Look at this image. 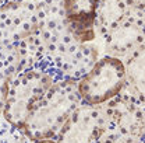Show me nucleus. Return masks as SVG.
Returning <instances> with one entry per match:
<instances>
[{"label":"nucleus","instance_id":"obj_1","mask_svg":"<svg viewBox=\"0 0 145 143\" xmlns=\"http://www.w3.org/2000/svg\"><path fill=\"white\" fill-rule=\"evenodd\" d=\"M74 104L75 98L69 90L59 86L50 87L32 109L22 129L34 140L49 139L59 133L74 111Z\"/></svg>","mask_w":145,"mask_h":143},{"label":"nucleus","instance_id":"obj_4","mask_svg":"<svg viewBox=\"0 0 145 143\" xmlns=\"http://www.w3.org/2000/svg\"><path fill=\"white\" fill-rule=\"evenodd\" d=\"M101 132L99 117L89 105L75 108L59 130L57 143H93Z\"/></svg>","mask_w":145,"mask_h":143},{"label":"nucleus","instance_id":"obj_10","mask_svg":"<svg viewBox=\"0 0 145 143\" xmlns=\"http://www.w3.org/2000/svg\"><path fill=\"white\" fill-rule=\"evenodd\" d=\"M128 3H131L135 7H145V0H128Z\"/></svg>","mask_w":145,"mask_h":143},{"label":"nucleus","instance_id":"obj_8","mask_svg":"<svg viewBox=\"0 0 145 143\" xmlns=\"http://www.w3.org/2000/svg\"><path fill=\"white\" fill-rule=\"evenodd\" d=\"M0 143H18V139L13 130V126L0 122Z\"/></svg>","mask_w":145,"mask_h":143},{"label":"nucleus","instance_id":"obj_12","mask_svg":"<svg viewBox=\"0 0 145 143\" xmlns=\"http://www.w3.org/2000/svg\"><path fill=\"white\" fill-rule=\"evenodd\" d=\"M120 143H138L135 139H124V140H121Z\"/></svg>","mask_w":145,"mask_h":143},{"label":"nucleus","instance_id":"obj_2","mask_svg":"<svg viewBox=\"0 0 145 143\" xmlns=\"http://www.w3.org/2000/svg\"><path fill=\"white\" fill-rule=\"evenodd\" d=\"M52 87L50 79L38 72H28L17 79L7 93L4 117L13 128H24L29 114Z\"/></svg>","mask_w":145,"mask_h":143},{"label":"nucleus","instance_id":"obj_6","mask_svg":"<svg viewBox=\"0 0 145 143\" xmlns=\"http://www.w3.org/2000/svg\"><path fill=\"white\" fill-rule=\"evenodd\" d=\"M140 32L133 25H124L123 28L117 30L113 35L110 45L114 51H126L127 48H131L138 41Z\"/></svg>","mask_w":145,"mask_h":143},{"label":"nucleus","instance_id":"obj_3","mask_svg":"<svg viewBox=\"0 0 145 143\" xmlns=\"http://www.w3.org/2000/svg\"><path fill=\"white\" fill-rule=\"evenodd\" d=\"M126 68L117 58L105 56L78 83V94L88 105H99L120 93L126 83Z\"/></svg>","mask_w":145,"mask_h":143},{"label":"nucleus","instance_id":"obj_7","mask_svg":"<svg viewBox=\"0 0 145 143\" xmlns=\"http://www.w3.org/2000/svg\"><path fill=\"white\" fill-rule=\"evenodd\" d=\"M130 76L134 87L145 97V51L133 60L130 68Z\"/></svg>","mask_w":145,"mask_h":143},{"label":"nucleus","instance_id":"obj_9","mask_svg":"<svg viewBox=\"0 0 145 143\" xmlns=\"http://www.w3.org/2000/svg\"><path fill=\"white\" fill-rule=\"evenodd\" d=\"M8 80L6 77V74L3 72H0V109L4 108V103L7 98V93H8Z\"/></svg>","mask_w":145,"mask_h":143},{"label":"nucleus","instance_id":"obj_11","mask_svg":"<svg viewBox=\"0 0 145 143\" xmlns=\"http://www.w3.org/2000/svg\"><path fill=\"white\" fill-rule=\"evenodd\" d=\"M34 143H57V142H54V140H52V139L49 138V139H38V140H35Z\"/></svg>","mask_w":145,"mask_h":143},{"label":"nucleus","instance_id":"obj_5","mask_svg":"<svg viewBox=\"0 0 145 143\" xmlns=\"http://www.w3.org/2000/svg\"><path fill=\"white\" fill-rule=\"evenodd\" d=\"M101 0H64V11L81 41L93 38V23Z\"/></svg>","mask_w":145,"mask_h":143}]
</instances>
